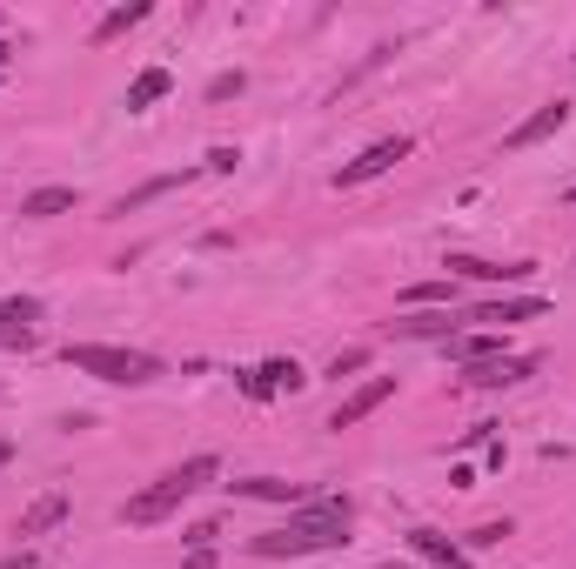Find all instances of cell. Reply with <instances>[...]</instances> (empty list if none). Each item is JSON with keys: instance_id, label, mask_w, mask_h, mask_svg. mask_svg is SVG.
<instances>
[{"instance_id": "obj_15", "label": "cell", "mask_w": 576, "mask_h": 569, "mask_svg": "<svg viewBox=\"0 0 576 569\" xmlns=\"http://www.w3.org/2000/svg\"><path fill=\"white\" fill-rule=\"evenodd\" d=\"M396 335H409V342H422V335H456V322H449V308H422V315H402L396 322Z\"/></svg>"}, {"instance_id": "obj_6", "label": "cell", "mask_w": 576, "mask_h": 569, "mask_svg": "<svg viewBox=\"0 0 576 569\" xmlns=\"http://www.w3.org/2000/svg\"><path fill=\"white\" fill-rule=\"evenodd\" d=\"M396 395V375H376V382H362V389L349 395V402H335V416H329V429H355L362 416H376L382 402Z\"/></svg>"}, {"instance_id": "obj_24", "label": "cell", "mask_w": 576, "mask_h": 569, "mask_svg": "<svg viewBox=\"0 0 576 569\" xmlns=\"http://www.w3.org/2000/svg\"><path fill=\"white\" fill-rule=\"evenodd\" d=\"M228 94H242V74H222V81L208 88V101H228Z\"/></svg>"}, {"instance_id": "obj_3", "label": "cell", "mask_w": 576, "mask_h": 569, "mask_svg": "<svg viewBox=\"0 0 576 569\" xmlns=\"http://www.w3.org/2000/svg\"><path fill=\"white\" fill-rule=\"evenodd\" d=\"M61 362H67V369H81V375H101V382H121V389H141V382H155V375H161L155 355L114 349V342H67Z\"/></svg>"}, {"instance_id": "obj_13", "label": "cell", "mask_w": 576, "mask_h": 569, "mask_svg": "<svg viewBox=\"0 0 576 569\" xmlns=\"http://www.w3.org/2000/svg\"><path fill=\"white\" fill-rule=\"evenodd\" d=\"M74 208H81V188H34L21 201L27 221H54V215H74Z\"/></svg>"}, {"instance_id": "obj_22", "label": "cell", "mask_w": 576, "mask_h": 569, "mask_svg": "<svg viewBox=\"0 0 576 569\" xmlns=\"http://www.w3.org/2000/svg\"><path fill=\"white\" fill-rule=\"evenodd\" d=\"M510 536V523H483V529H469V549H496Z\"/></svg>"}, {"instance_id": "obj_2", "label": "cell", "mask_w": 576, "mask_h": 569, "mask_svg": "<svg viewBox=\"0 0 576 569\" xmlns=\"http://www.w3.org/2000/svg\"><path fill=\"white\" fill-rule=\"evenodd\" d=\"M222 476V462L215 456H188L181 469H168V476L155 482V489H141V496H128V509H121V523H134V529H148V523H161V516H175L195 489H208V482Z\"/></svg>"}, {"instance_id": "obj_28", "label": "cell", "mask_w": 576, "mask_h": 569, "mask_svg": "<svg viewBox=\"0 0 576 569\" xmlns=\"http://www.w3.org/2000/svg\"><path fill=\"white\" fill-rule=\"evenodd\" d=\"M376 569H409V563H376Z\"/></svg>"}, {"instance_id": "obj_12", "label": "cell", "mask_w": 576, "mask_h": 569, "mask_svg": "<svg viewBox=\"0 0 576 569\" xmlns=\"http://www.w3.org/2000/svg\"><path fill=\"white\" fill-rule=\"evenodd\" d=\"M409 549H416L429 569H469L463 543H449V536H436V529H416V536H409Z\"/></svg>"}, {"instance_id": "obj_8", "label": "cell", "mask_w": 576, "mask_h": 569, "mask_svg": "<svg viewBox=\"0 0 576 569\" xmlns=\"http://www.w3.org/2000/svg\"><path fill=\"white\" fill-rule=\"evenodd\" d=\"M34 315H41V302H0V349H34Z\"/></svg>"}, {"instance_id": "obj_7", "label": "cell", "mask_w": 576, "mask_h": 569, "mask_svg": "<svg viewBox=\"0 0 576 569\" xmlns=\"http://www.w3.org/2000/svg\"><path fill=\"white\" fill-rule=\"evenodd\" d=\"M563 121H570V101H550V108H536L530 121H523V128L503 134V148H536V141H550V134L563 128Z\"/></svg>"}, {"instance_id": "obj_26", "label": "cell", "mask_w": 576, "mask_h": 569, "mask_svg": "<svg viewBox=\"0 0 576 569\" xmlns=\"http://www.w3.org/2000/svg\"><path fill=\"white\" fill-rule=\"evenodd\" d=\"M7 462H14V442H0V469H7Z\"/></svg>"}, {"instance_id": "obj_11", "label": "cell", "mask_w": 576, "mask_h": 569, "mask_svg": "<svg viewBox=\"0 0 576 569\" xmlns=\"http://www.w3.org/2000/svg\"><path fill=\"white\" fill-rule=\"evenodd\" d=\"M67 509H74V496H67V489H47L41 503L21 509V536H47L54 523H67Z\"/></svg>"}, {"instance_id": "obj_25", "label": "cell", "mask_w": 576, "mask_h": 569, "mask_svg": "<svg viewBox=\"0 0 576 569\" xmlns=\"http://www.w3.org/2000/svg\"><path fill=\"white\" fill-rule=\"evenodd\" d=\"M0 569H34V556H27V549L21 556H0Z\"/></svg>"}, {"instance_id": "obj_21", "label": "cell", "mask_w": 576, "mask_h": 569, "mask_svg": "<svg viewBox=\"0 0 576 569\" xmlns=\"http://www.w3.org/2000/svg\"><path fill=\"white\" fill-rule=\"evenodd\" d=\"M355 369H369V349H342V355L329 362V375H335V382H349Z\"/></svg>"}, {"instance_id": "obj_23", "label": "cell", "mask_w": 576, "mask_h": 569, "mask_svg": "<svg viewBox=\"0 0 576 569\" xmlns=\"http://www.w3.org/2000/svg\"><path fill=\"white\" fill-rule=\"evenodd\" d=\"M242 389L255 395V402H268V395H275V389H268V375H262V369H248V375H242Z\"/></svg>"}, {"instance_id": "obj_29", "label": "cell", "mask_w": 576, "mask_h": 569, "mask_svg": "<svg viewBox=\"0 0 576 569\" xmlns=\"http://www.w3.org/2000/svg\"><path fill=\"white\" fill-rule=\"evenodd\" d=\"M570 195H576V181H570Z\"/></svg>"}, {"instance_id": "obj_17", "label": "cell", "mask_w": 576, "mask_h": 569, "mask_svg": "<svg viewBox=\"0 0 576 569\" xmlns=\"http://www.w3.org/2000/svg\"><path fill=\"white\" fill-rule=\"evenodd\" d=\"M449 349H456V362L476 369V362H496V355H503V335H456Z\"/></svg>"}, {"instance_id": "obj_14", "label": "cell", "mask_w": 576, "mask_h": 569, "mask_svg": "<svg viewBox=\"0 0 576 569\" xmlns=\"http://www.w3.org/2000/svg\"><path fill=\"white\" fill-rule=\"evenodd\" d=\"M235 496H262V503H288V509L309 503V489H302V482H282V476H248V482H235Z\"/></svg>"}, {"instance_id": "obj_27", "label": "cell", "mask_w": 576, "mask_h": 569, "mask_svg": "<svg viewBox=\"0 0 576 569\" xmlns=\"http://www.w3.org/2000/svg\"><path fill=\"white\" fill-rule=\"evenodd\" d=\"M7 61H14V47H7V41H0V67H7Z\"/></svg>"}, {"instance_id": "obj_5", "label": "cell", "mask_w": 576, "mask_h": 569, "mask_svg": "<svg viewBox=\"0 0 576 569\" xmlns=\"http://www.w3.org/2000/svg\"><path fill=\"white\" fill-rule=\"evenodd\" d=\"M536 375V355H496V362H476L463 375L469 389H516V382H530Z\"/></svg>"}, {"instance_id": "obj_10", "label": "cell", "mask_w": 576, "mask_h": 569, "mask_svg": "<svg viewBox=\"0 0 576 569\" xmlns=\"http://www.w3.org/2000/svg\"><path fill=\"white\" fill-rule=\"evenodd\" d=\"M449 268L469 282H530L536 275V262H476V255H449Z\"/></svg>"}, {"instance_id": "obj_18", "label": "cell", "mask_w": 576, "mask_h": 569, "mask_svg": "<svg viewBox=\"0 0 576 569\" xmlns=\"http://www.w3.org/2000/svg\"><path fill=\"white\" fill-rule=\"evenodd\" d=\"M402 302H416V308L449 302V308H456V282H416V288H402Z\"/></svg>"}, {"instance_id": "obj_9", "label": "cell", "mask_w": 576, "mask_h": 569, "mask_svg": "<svg viewBox=\"0 0 576 569\" xmlns=\"http://www.w3.org/2000/svg\"><path fill=\"white\" fill-rule=\"evenodd\" d=\"M536 315H550L543 295H510V302H483L469 322H496V329H510V322H536Z\"/></svg>"}, {"instance_id": "obj_4", "label": "cell", "mask_w": 576, "mask_h": 569, "mask_svg": "<svg viewBox=\"0 0 576 569\" xmlns=\"http://www.w3.org/2000/svg\"><path fill=\"white\" fill-rule=\"evenodd\" d=\"M396 161H409V141H402V134H389V141H376V148H362L355 161H342V175H335V188H362V181L389 175Z\"/></svg>"}, {"instance_id": "obj_1", "label": "cell", "mask_w": 576, "mask_h": 569, "mask_svg": "<svg viewBox=\"0 0 576 569\" xmlns=\"http://www.w3.org/2000/svg\"><path fill=\"white\" fill-rule=\"evenodd\" d=\"M349 516H355L349 496H309L282 529L255 536L248 549H255V556H315V549H342L349 543Z\"/></svg>"}, {"instance_id": "obj_19", "label": "cell", "mask_w": 576, "mask_h": 569, "mask_svg": "<svg viewBox=\"0 0 576 569\" xmlns=\"http://www.w3.org/2000/svg\"><path fill=\"white\" fill-rule=\"evenodd\" d=\"M134 21H148V7H114L108 21L94 27V41H121V34H128V27H134Z\"/></svg>"}, {"instance_id": "obj_16", "label": "cell", "mask_w": 576, "mask_h": 569, "mask_svg": "<svg viewBox=\"0 0 576 569\" xmlns=\"http://www.w3.org/2000/svg\"><path fill=\"white\" fill-rule=\"evenodd\" d=\"M168 88H175V74H168V67H148V74H141V81L128 88V108H155Z\"/></svg>"}, {"instance_id": "obj_20", "label": "cell", "mask_w": 576, "mask_h": 569, "mask_svg": "<svg viewBox=\"0 0 576 569\" xmlns=\"http://www.w3.org/2000/svg\"><path fill=\"white\" fill-rule=\"evenodd\" d=\"M268 389H288V395H295V389H302V382H309V375H302V369H295V362H288V355H275V362H268Z\"/></svg>"}]
</instances>
